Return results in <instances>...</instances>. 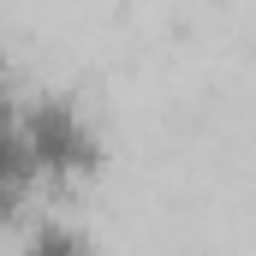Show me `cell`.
<instances>
[{
  "label": "cell",
  "instance_id": "cell-1",
  "mask_svg": "<svg viewBox=\"0 0 256 256\" xmlns=\"http://www.w3.org/2000/svg\"><path fill=\"white\" fill-rule=\"evenodd\" d=\"M18 137L42 179H78L102 161V137L72 96H36L18 108Z\"/></svg>",
  "mask_w": 256,
  "mask_h": 256
},
{
  "label": "cell",
  "instance_id": "cell-2",
  "mask_svg": "<svg viewBox=\"0 0 256 256\" xmlns=\"http://www.w3.org/2000/svg\"><path fill=\"white\" fill-rule=\"evenodd\" d=\"M36 179H42V173H36V161H30V149H24V137H18V120L0 126V226L18 220V208H24V196H30Z\"/></svg>",
  "mask_w": 256,
  "mask_h": 256
},
{
  "label": "cell",
  "instance_id": "cell-3",
  "mask_svg": "<svg viewBox=\"0 0 256 256\" xmlns=\"http://www.w3.org/2000/svg\"><path fill=\"white\" fill-rule=\"evenodd\" d=\"M18 256H96V250H90V232L78 220H42V226H30Z\"/></svg>",
  "mask_w": 256,
  "mask_h": 256
}]
</instances>
